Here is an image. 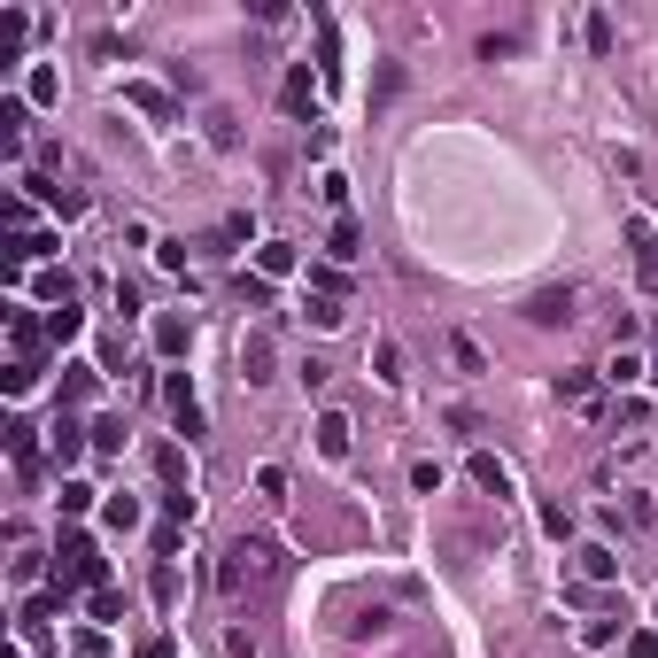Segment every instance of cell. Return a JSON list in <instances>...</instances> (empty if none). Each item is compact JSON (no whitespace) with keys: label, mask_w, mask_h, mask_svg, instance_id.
Listing matches in <instances>:
<instances>
[{"label":"cell","mask_w":658,"mask_h":658,"mask_svg":"<svg viewBox=\"0 0 658 658\" xmlns=\"http://www.w3.org/2000/svg\"><path fill=\"white\" fill-rule=\"evenodd\" d=\"M318 449H326V457H349V419H341V411H318Z\"/></svg>","instance_id":"cell-15"},{"label":"cell","mask_w":658,"mask_h":658,"mask_svg":"<svg viewBox=\"0 0 658 658\" xmlns=\"http://www.w3.org/2000/svg\"><path fill=\"white\" fill-rule=\"evenodd\" d=\"M651 380H658V364H651Z\"/></svg>","instance_id":"cell-35"},{"label":"cell","mask_w":658,"mask_h":658,"mask_svg":"<svg viewBox=\"0 0 658 658\" xmlns=\"http://www.w3.org/2000/svg\"><path fill=\"white\" fill-rule=\"evenodd\" d=\"M628 248H635V279L658 295V233H651V217H628Z\"/></svg>","instance_id":"cell-3"},{"label":"cell","mask_w":658,"mask_h":658,"mask_svg":"<svg viewBox=\"0 0 658 658\" xmlns=\"http://www.w3.org/2000/svg\"><path fill=\"white\" fill-rule=\"evenodd\" d=\"M240 380H248V388H264V380H271V341H264V333L240 341Z\"/></svg>","instance_id":"cell-6"},{"label":"cell","mask_w":658,"mask_h":658,"mask_svg":"<svg viewBox=\"0 0 658 658\" xmlns=\"http://www.w3.org/2000/svg\"><path fill=\"white\" fill-rule=\"evenodd\" d=\"M186 341H194L186 318H155V349H163V357H186Z\"/></svg>","instance_id":"cell-19"},{"label":"cell","mask_w":658,"mask_h":658,"mask_svg":"<svg viewBox=\"0 0 658 658\" xmlns=\"http://www.w3.org/2000/svg\"><path fill=\"white\" fill-rule=\"evenodd\" d=\"M527 318H535V326H566L573 318V287H542V295L527 302Z\"/></svg>","instance_id":"cell-5"},{"label":"cell","mask_w":658,"mask_h":658,"mask_svg":"<svg viewBox=\"0 0 658 658\" xmlns=\"http://www.w3.org/2000/svg\"><path fill=\"white\" fill-rule=\"evenodd\" d=\"M8 449H16V465H24V473H31V465H39V442H31V426H24V419L8 426Z\"/></svg>","instance_id":"cell-27"},{"label":"cell","mask_w":658,"mask_h":658,"mask_svg":"<svg viewBox=\"0 0 658 658\" xmlns=\"http://www.w3.org/2000/svg\"><path fill=\"white\" fill-rule=\"evenodd\" d=\"M8 341H16V364H31V357H39V318H31L24 302L8 310Z\"/></svg>","instance_id":"cell-9"},{"label":"cell","mask_w":658,"mask_h":658,"mask_svg":"<svg viewBox=\"0 0 658 658\" xmlns=\"http://www.w3.org/2000/svg\"><path fill=\"white\" fill-rule=\"evenodd\" d=\"M0 155H24V101H0Z\"/></svg>","instance_id":"cell-16"},{"label":"cell","mask_w":658,"mask_h":658,"mask_svg":"<svg viewBox=\"0 0 658 658\" xmlns=\"http://www.w3.org/2000/svg\"><path fill=\"white\" fill-rule=\"evenodd\" d=\"M612 39H620V31H612V16L597 8V16H589V55H612Z\"/></svg>","instance_id":"cell-29"},{"label":"cell","mask_w":658,"mask_h":658,"mask_svg":"<svg viewBox=\"0 0 658 658\" xmlns=\"http://www.w3.org/2000/svg\"><path fill=\"white\" fill-rule=\"evenodd\" d=\"M155 473L171 480V496H194V480H186V457H179V449H155Z\"/></svg>","instance_id":"cell-23"},{"label":"cell","mask_w":658,"mask_h":658,"mask_svg":"<svg viewBox=\"0 0 658 658\" xmlns=\"http://www.w3.org/2000/svg\"><path fill=\"white\" fill-rule=\"evenodd\" d=\"M357 248H364L357 217H341V225H333V240H326V256H333V264H349V256H357Z\"/></svg>","instance_id":"cell-21"},{"label":"cell","mask_w":658,"mask_h":658,"mask_svg":"<svg viewBox=\"0 0 658 658\" xmlns=\"http://www.w3.org/2000/svg\"><path fill=\"white\" fill-rule=\"evenodd\" d=\"M411 488H419V496H434V488H442V465H426V457H419V465H411Z\"/></svg>","instance_id":"cell-32"},{"label":"cell","mask_w":658,"mask_h":658,"mask_svg":"<svg viewBox=\"0 0 658 658\" xmlns=\"http://www.w3.org/2000/svg\"><path fill=\"white\" fill-rule=\"evenodd\" d=\"M573 558H581V581H612V573H620V558H612V542H581Z\"/></svg>","instance_id":"cell-10"},{"label":"cell","mask_w":658,"mask_h":658,"mask_svg":"<svg viewBox=\"0 0 658 658\" xmlns=\"http://www.w3.org/2000/svg\"><path fill=\"white\" fill-rule=\"evenodd\" d=\"M372 372H380L388 388H403V349H395V341H372Z\"/></svg>","instance_id":"cell-24"},{"label":"cell","mask_w":658,"mask_h":658,"mask_svg":"<svg viewBox=\"0 0 658 658\" xmlns=\"http://www.w3.org/2000/svg\"><path fill=\"white\" fill-rule=\"evenodd\" d=\"M78 449H86V434H78V419L62 411V419H55V465H62V473L78 465Z\"/></svg>","instance_id":"cell-14"},{"label":"cell","mask_w":658,"mask_h":658,"mask_svg":"<svg viewBox=\"0 0 658 658\" xmlns=\"http://www.w3.org/2000/svg\"><path fill=\"white\" fill-rule=\"evenodd\" d=\"M55 558H62V589H101V550H93V535H70L55 542Z\"/></svg>","instance_id":"cell-2"},{"label":"cell","mask_w":658,"mask_h":658,"mask_svg":"<svg viewBox=\"0 0 658 658\" xmlns=\"http://www.w3.org/2000/svg\"><path fill=\"white\" fill-rule=\"evenodd\" d=\"M171 419H179V434H202V403H194V380H186V372H171Z\"/></svg>","instance_id":"cell-4"},{"label":"cell","mask_w":658,"mask_h":658,"mask_svg":"<svg viewBox=\"0 0 658 658\" xmlns=\"http://www.w3.org/2000/svg\"><path fill=\"white\" fill-rule=\"evenodd\" d=\"M124 101H132V109H140V117L171 124V93H163V86H140V78H132V86H124Z\"/></svg>","instance_id":"cell-11"},{"label":"cell","mask_w":658,"mask_h":658,"mask_svg":"<svg viewBox=\"0 0 658 658\" xmlns=\"http://www.w3.org/2000/svg\"><path fill=\"white\" fill-rule=\"evenodd\" d=\"M302 318H310V326H341L349 310H341V295H310V302H302Z\"/></svg>","instance_id":"cell-25"},{"label":"cell","mask_w":658,"mask_h":658,"mask_svg":"<svg viewBox=\"0 0 658 658\" xmlns=\"http://www.w3.org/2000/svg\"><path fill=\"white\" fill-rule=\"evenodd\" d=\"M473 480H480V488H488V496H496V504H504V496H511V473H504V465H496V457H488V449H480V457H473Z\"/></svg>","instance_id":"cell-20"},{"label":"cell","mask_w":658,"mask_h":658,"mask_svg":"<svg viewBox=\"0 0 658 658\" xmlns=\"http://www.w3.org/2000/svg\"><path fill=\"white\" fill-rule=\"evenodd\" d=\"M39 256H55L47 233H8V264H39Z\"/></svg>","instance_id":"cell-17"},{"label":"cell","mask_w":658,"mask_h":658,"mask_svg":"<svg viewBox=\"0 0 658 658\" xmlns=\"http://www.w3.org/2000/svg\"><path fill=\"white\" fill-rule=\"evenodd\" d=\"M279 101H287L295 117H310V109H318V86H310V62H295V70H287V86H279Z\"/></svg>","instance_id":"cell-8"},{"label":"cell","mask_w":658,"mask_h":658,"mask_svg":"<svg viewBox=\"0 0 658 658\" xmlns=\"http://www.w3.org/2000/svg\"><path fill=\"white\" fill-rule=\"evenodd\" d=\"M101 511H109V527H140V504H132V496H109Z\"/></svg>","instance_id":"cell-30"},{"label":"cell","mask_w":658,"mask_h":658,"mask_svg":"<svg viewBox=\"0 0 658 658\" xmlns=\"http://www.w3.org/2000/svg\"><path fill=\"white\" fill-rule=\"evenodd\" d=\"M47 341H78V310H55V318H47Z\"/></svg>","instance_id":"cell-31"},{"label":"cell","mask_w":658,"mask_h":658,"mask_svg":"<svg viewBox=\"0 0 658 658\" xmlns=\"http://www.w3.org/2000/svg\"><path fill=\"white\" fill-rule=\"evenodd\" d=\"M225 658H256V643H248V635L233 628V635H225Z\"/></svg>","instance_id":"cell-33"},{"label":"cell","mask_w":658,"mask_h":658,"mask_svg":"<svg viewBox=\"0 0 658 658\" xmlns=\"http://www.w3.org/2000/svg\"><path fill=\"white\" fill-rule=\"evenodd\" d=\"M310 295H349V279H341V264H318V271H310Z\"/></svg>","instance_id":"cell-28"},{"label":"cell","mask_w":658,"mask_h":658,"mask_svg":"<svg viewBox=\"0 0 658 658\" xmlns=\"http://www.w3.org/2000/svg\"><path fill=\"white\" fill-rule=\"evenodd\" d=\"M287 271H295V248H287V240H264V248H256V279H287Z\"/></svg>","instance_id":"cell-13"},{"label":"cell","mask_w":658,"mask_h":658,"mask_svg":"<svg viewBox=\"0 0 658 658\" xmlns=\"http://www.w3.org/2000/svg\"><path fill=\"white\" fill-rule=\"evenodd\" d=\"M628 658H658V635H628Z\"/></svg>","instance_id":"cell-34"},{"label":"cell","mask_w":658,"mask_h":658,"mask_svg":"<svg viewBox=\"0 0 658 658\" xmlns=\"http://www.w3.org/2000/svg\"><path fill=\"white\" fill-rule=\"evenodd\" d=\"M558 395L573 411H597V372H558Z\"/></svg>","instance_id":"cell-12"},{"label":"cell","mask_w":658,"mask_h":658,"mask_svg":"<svg viewBox=\"0 0 658 658\" xmlns=\"http://www.w3.org/2000/svg\"><path fill=\"white\" fill-rule=\"evenodd\" d=\"M55 93H62V78H55V70H47V62H39V70H31V78H24V101H39V109H47Z\"/></svg>","instance_id":"cell-26"},{"label":"cell","mask_w":658,"mask_h":658,"mask_svg":"<svg viewBox=\"0 0 658 658\" xmlns=\"http://www.w3.org/2000/svg\"><path fill=\"white\" fill-rule=\"evenodd\" d=\"M31 295L55 302V310H70V295H78V287H70V271H39V279H31Z\"/></svg>","instance_id":"cell-18"},{"label":"cell","mask_w":658,"mask_h":658,"mask_svg":"<svg viewBox=\"0 0 658 658\" xmlns=\"http://www.w3.org/2000/svg\"><path fill=\"white\" fill-rule=\"evenodd\" d=\"M24 186H31V194H39L55 217H86V194H78V186H47V179H24Z\"/></svg>","instance_id":"cell-7"},{"label":"cell","mask_w":658,"mask_h":658,"mask_svg":"<svg viewBox=\"0 0 658 658\" xmlns=\"http://www.w3.org/2000/svg\"><path fill=\"white\" fill-rule=\"evenodd\" d=\"M93 380H101L93 364H62V403H86V395H93Z\"/></svg>","instance_id":"cell-22"},{"label":"cell","mask_w":658,"mask_h":658,"mask_svg":"<svg viewBox=\"0 0 658 658\" xmlns=\"http://www.w3.org/2000/svg\"><path fill=\"white\" fill-rule=\"evenodd\" d=\"M264 581H279V550L271 542H233L225 566H217V589L240 597V589H264Z\"/></svg>","instance_id":"cell-1"}]
</instances>
